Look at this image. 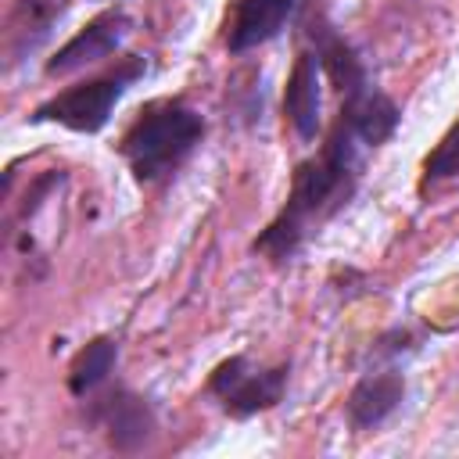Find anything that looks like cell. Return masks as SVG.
Listing matches in <instances>:
<instances>
[{"label":"cell","instance_id":"1","mask_svg":"<svg viewBox=\"0 0 459 459\" xmlns=\"http://www.w3.org/2000/svg\"><path fill=\"white\" fill-rule=\"evenodd\" d=\"M362 179V143L344 122V115H333L319 154H308L294 165L290 190L283 208L269 219L265 230L251 240V255L287 265L298 258V251L308 244L319 226H326L337 212H344L359 190Z\"/></svg>","mask_w":459,"mask_h":459},{"label":"cell","instance_id":"2","mask_svg":"<svg viewBox=\"0 0 459 459\" xmlns=\"http://www.w3.org/2000/svg\"><path fill=\"white\" fill-rule=\"evenodd\" d=\"M204 133L208 126L197 108H190L183 97H161L136 111V118L118 140V154L126 158L140 186H154L190 161Z\"/></svg>","mask_w":459,"mask_h":459},{"label":"cell","instance_id":"3","mask_svg":"<svg viewBox=\"0 0 459 459\" xmlns=\"http://www.w3.org/2000/svg\"><path fill=\"white\" fill-rule=\"evenodd\" d=\"M147 72V57L143 54H126L118 57L108 72L93 75V79H82L47 100H39L29 115V122H54V126H65L72 133H100L111 118V108L126 97V90L133 82H140Z\"/></svg>","mask_w":459,"mask_h":459},{"label":"cell","instance_id":"4","mask_svg":"<svg viewBox=\"0 0 459 459\" xmlns=\"http://www.w3.org/2000/svg\"><path fill=\"white\" fill-rule=\"evenodd\" d=\"M290 384V362H273V366H255L244 351L222 359L212 373L204 391L219 402V409L233 420H251L258 412H269L283 402Z\"/></svg>","mask_w":459,"mask_h":459},{"label":"cell","instance_id":"5","mask_svg":"<svg viewBox=\"0 0 459 459\" xmlns=\"http://www.w3.org/2000/svg\"><path fill=\"white\" fill-rule=\"evenodd\" d=\"M86 402V423L100 430L111 452L136 455L158 437V409L147 394L115 384L108 391H93Z\"/></svg>","mask_w":459,"mask_h":459},{"label":"cell","instance_id":"6","mask_svg":"<svg viewBox=\"0 0 459 459\" xmlns=\"http://www.w3.org/2000/svg\"><path fill=\"white\" fill-rule=\"evenodd\" d=\"M133 32V18L126 7H104L97 11L72 39H65L43 65V72L54 79V75H72L79 68H90V65H100L104 57H111L122 39Z\"/></svg>","mask_w":459,"mask_h":459},{"label":"cell","instance_id":"7","mask_svg":"<svg viewBox=\"0 0 459 459\" xmlns=\"http://www.w3.org/2000/svg\"><path fill=\"white\" fill-rule=\"evenodd\" d=\"M301 32H305L308 47H312L316 57H319L323 75H326L330 86L341 93V100L362 93L366 86H373V82H369V72H366V65H362V57H359V50L344 39V32H341L323 11H308V14L301 18Z\"/></svg>","mask_w":459,"mask_h":459},{"label":"cell","instance_id":"8","mask_svg":"<svg viewBox=\"0 0 459 459\" xmlns=\"http://www.w3.org/2000/svg\"><path fill=\"white\" fill-rule=\"evenodd\" d=\"M405 402V373L398 366H377V369H366L348 398H344V420L351 430L359 434H369V430H380Z\"/></svg>","mask_w":459,"mask_h":459},{"label":"cell","instance_id":"9","mask_svg":"<svg viewBox=\"0 0 459 459\" xmlns=\"http://www.w3.org/2000/svg\"><path fill=\"white\" fill-rule=\"evenodd\" d=\"M305 4L308 0H237L226 22V50L233 57L258 50L262 43L276 39L305 11Z\"/></svg>","mask_w":459,"mask_h":459},{"label":"cell","instance_id":"10","mask_svg":"<svg viewBox=\"0 0 459 459\" xmlns=\"http://www.w3.org/2000/svg\"><path fill=\"white\" fill-rule=\"evenodd\" d=\"M283 118L298 140H316L323 129V68L312 47H301L283 86Z\"/></svg>","mask_w":459,"mask_h":459},{"label":"cell","instance_id":"11","mask_svg":"<svg viewBox=\"0 0 459 459\" xmlns=\"http://www.w3.org/2000/svg\"><path fill=\"white\" fill-rule=\"evenodd\" d=\"M68 11V0H14L4 22V57L7 68L36 54L50 32L57 29L61 14Z\"/></svg>","mask_w":459,"mask_h":459},{"label":"cell","instance_id":"12","mask_svg":"<svg viewBox=\"0 0 459 459\" xmlns=\"http://www.w3.org/2000/svg\"><path fill=\"white\" fill-rule=\"evenodd\" d=\"M337 115H344V122L351 126L362 147H384L402 122V108L377 86H366L362 93L344 97Z\"/></svg>","mask_w":459,"mask_h":459},{"label":"cell","instance_id":"13","mask_svg":"<svg viewBox=\"0 0 459 459\" xmlns=\"http://www.w3.org/2000/svg\"><path fill=\"white\" fill-rule=\"evenodd\" d=\"M118 366V341L111 333H100L93 341H86L75 359L68 362V373H65V384H68V394L72 398H90L93 391H100L111 373Z\"/></svg>","mask_w":459,"mask_h":459},{"label":"cell","instance_id":"14","mask_svg":"<svg viewBox=\"0 0 459 459\" xmlns=\"http://www.w3.org/2000/svg\"><path fill=\"white\" fill-rule=\"evenodd\" d=\"M226 104L230 115L240 126H255L262 122V108H265V90H262V68L258 65H244L233 72L230 86H226Z\"/></svg>","mask_w":459,"mask_h":459},{"label":"cell","instance_id":"15","mask_svg":"<svg viewBox=\"0 0 459 459\" xmlns=\"http://www.w3.org/2000/svg\"><path fill=\"white\" fill-rule=\"evenodd\" d=\"M459 176V118L445 129V136L434 143V151L423 158L420 165V186H437L445 179H455Z\"/></svg>","mask_w":459,"mask_h":459},{"label":"cell","instance_id":"16","mask_svg":"<svg viewBox=\"0 0 459 459\" xmlns=\"http://www.w3.org/2000/svg\"><path fill=\"white\" fill-rule=\"evenodd\" d=\"M420 344H423L420 333H412L409 326H391V330H384V333L369 344V359H373L377 366H398L402 359L416 355Z\"/></svg>","mask_w":459,"mask_h":459},{"label":"cell","instance_id":"17","mask_svg":"<svg viewBox=\"0 0 459 459\" xmlns=\"http://www.w3.org/2000/svg\"><path fill=\"white\" fill-rule=\"evenodd\" d=\"M65 179H68V172H65V169H47V172H39V176L29 183V190H25L22 204H18V219H32V215L43 208L47 194H50V190H57Z\"/></svg>","mask_w":459,"mask_h":459}]
</instances>
